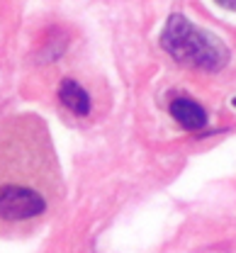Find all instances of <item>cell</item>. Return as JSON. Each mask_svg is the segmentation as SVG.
<instances>
[{
    "label": "cell",
    "mask_w": 236,
    "mask_h": 253,
    "mask_svg": "<svg viewBox=\"0 0 236 253\" xmlns=\"http://www.w3.org/2000/svg\"><path fill=\"white\" fill-rule=\"evenodd\" d=\"M219 7H224V10H232V12H236V0H214Z\"/></svg>",
    "instance_id": "cell-5"
},
{
    "label": "cell",
    "mask_w": 236,
    "mask_h": 253,
    "mask_svg": "<svg viewBox=\"0 0 236 253\" xmlns=\"http://www.w3.org/2000/svg\"><path fill=\"white\" fill-rule=\"evenodd\" d=\"M56 97H59V105L66 110L68 115L78 122L83 120H90L93 112H95V102H93V95L90 90L78 81V78H64L56 88Z\"/></svg>",
    "instance_id": "cell-3"
},
{
    "label": "cell",
    "mask_w": 236,
    "mask_h": 253,
    "mask_svg": "<svg viewBox=\"0 0 236 253\" xmlns=\"http://www.w3.org/2000/svg\"><path fill=\"white\" fill-rule=\"evenodd\" d=\"M161 49L173 61L183 68L217 73L229 63V49L227 44L212 34V32L197 27L185 15L175 12L170 15L161 32Z\"/></svg>",
    "instance_id": "cell-2"
},
{
    "label": "cell",
    "mask_w": 236,
    "mask_h": 253,
    "mask_svg": "<svg viewBox=\"0 0 236 253\" xmlns=\"http://www.w3.org/2000/svg\"><path fill=\"white\" fill-rule=\"evenodd\" d=\"M232 105H236V97H234V100H232Z\"/></svg>",
    "instance_id": "cell-6"
},
{
    "label": "cell",
    "mask_w": 236,
    "mask_h": 253,
    "mask_svg": "<svg viewBox=\"0 0 236 253\" xmlns=\"http://www.w3.org/2000/svg\"><path fill=\"white\" fill-rule=\"evenodd\" d=\"M64 205V173L46 122L32 115L0 120V236L27 239Z\"/></svg>",
    "instance_id": "cell-1"
},
{
    "label": "cell",
    "mask_w": 236,
    "mask_h": 253,
    "mask_svg": "<svg viewBox=\"0 0 236 253\" xmlns=\"http://www.w3.org/2000/svg\"><path fill=\"white\" fill-rule=\"evenodd\" d=\"M168 112L170 117L188 131H200V129L207 126V112H204L202 105L195 102L193 97H185V95L173 97L168 105Z\"/></svg>",
    "instance_id": "cell-4"
}]
</instances>
